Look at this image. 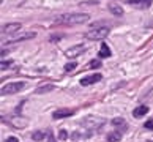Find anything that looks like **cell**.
Masks as SVG:
<instances>
[{
  "instance_id": "3957f363",
  "label": "cell",
  "mask_w": 153,
  "mask_h": 142,
  "mask_svg": "<svg viewBox=\"0 0 153 142\" xmlns=\"http://www.w3.org/2000/svg\"><path fill=\"white\" fill-rule=\"evenodd\" d=\"M25 87L24 82H10L7 85L2 87V95H13V93H18L19 90H22Z\"/></svg>"
},
{
  "instance_id": "8fae6325",
  "label": "cell",
  "mask_w": 153,
  "mask_h": 142,
  "mask_svg": "<svg viewBox=\"0 0 153 142\" xmlns=\"http://www.w3.org/2000/svg\"><path fill=\"white\" fill-rule=\"evenodd\" d=\"M98 55H100V59H107V57H111V49L107 48V44H106V43L101 44V49H100Z\"/></svg>"
},
{
  "instance_id": "52a82bcc",
  "label": "cell",
  "mask_w": 153,
  "mask_h": 142,
  "mask_svg": "<svg viewBox=\"0 0 153 142\" xmlns=\"http://www.w3.org/2000/svg\"><path fill=\"white\" fill-rule=\"evenodd\" d=\"M101 79H103V76H101L100 73H96V74H92V76L84 77L82 81H81V85H84V87H87V85H92V84H95V82H100Z\"/></svg>"
},
{
  "instance_id": "ac0fdd59",
  "label": "cell",
  "mask_w": 153,
  "mask_h": 142,
  "mask_svg": "<svg viewBox=\"0 0 153 142\" xmlns=\"http://www.w3.org/2000/svg\"><path fill=\"white\" fill-rule=\"evenodd\" d=\"M98 66H101V62L100 60H92L88 63V68H98Z\"/></svg>"
},
{
  "instance_id": "7a4b0ae2",
  "label": "cell",
  "mask_w": 153,
  "mask_h": 142,
  "mask_svg": "<svg viewBox=\"0 0 153 142\" xmlns=\"http://www.w3.org/2000/svg\"><path fill=\"white\" fill-rule=\"evenodd\" d=\"M109 28L107 27H100V28H93V30H88L85 33L87 39H92V41H96V39H104L107 35H109Z\"/></svg>"
},
{
  "instance_id": "e0dca14e",
  "label": "cell",
  "mask_w": 153,
  "mask_h": 142,
  "mask_svg": "<svg viewBox=\"0 0 153 142\" xmlns=\"http://www.w3.org/2000/svg\"><path fill=\"white\" fill-rule=\"evenodd\" d=\"M112 125H115V126H118V125H122V126H126V125H125V120H123V118H120V117L114 118V120H112Z\"/></svg>"
},
{
  "instance_id": "9c48e42d",
  "label": "cell",
  "mask_w": 153,
  "mask_h": 142,
  "mask_svg": "<svg viewBox=\"0 0 153 142\" xmlns=\"http://www.w3.org/2000/svg\"><path fill=\"white\" fill-rule=\"evenodd\" d=\"M125 2L129 5H134V7H139V8H149L152 5V0H125Z\"/></svg>"
},
{
  "instance_id": "ba28073f",
  "label": "cell",
  "mask_w": 153,
  "mask_h": 142,
  "mask_svg": "<svg viewBox=\"0 0 153 142\" xmlns=\"http://www.w3.org/2000/svg\"><path fill=\"white\" fill-rule=\"evenodd\" d=\"M21 30V24L19 22H13V24H7L2 27V33H14V32H19Z\"/></svg>"
},
{
  "instance_id": "603a6c76",
  "label": "cell",
  "mask_w": 153,
  "mask_h": 142,
  "mask_svg": "<svg viewBox=\"0 0 153 142\" xmlns=\"http://www.w3.org/2000/svg\"><path fill=\"white\" fill-rule=\"evenodd\" d=\"M48 142H55V139H54V134L52 133H49V141Z\"/></svg>"
},
{
  "instance_id": "ffe728a7",
  "label": "cell",
  "mask_w": 153,
  "mask_h": 142,
  "mask_svg": "<svg viewBox=\"0 0 153 142\" xmlns=\"http://www.w3.org/2000/svg\"><path fill=\"white\" fill-rule=\"evenodd\" d=\"M11 65V62H2V70H7V66Z\"/></svg>"
},
{
  "instance_id": "9a60e30c",
  "label": "cell",
  "mask_w": 153,
  "mask_h": 142,
  "mask_svg": "<svg viewBox=\"0 0 153 142\" xmlns=\"http://www.w3.org/2000/svg\"><path fill=\"white\" fill-rule=\"evenodd\" d=\"M44 134H46L44 131H36V133L32 134V139L33 141H41V139H44Z\"/></svg>"
},
{
  "instance_id": "6da1fadb",
  "label": "cell",
  "mask_w": 153,
  "mask_h": 142,
  "mask_svg": "<svg viewBox=\"0 0 153 142\" xmlns=\"http://www.w3.org/2000/svg\"><path fill=\"white\" fill-rule=\"evenodd\" d=\"M90 19V16L85 13H70V14H62L55 19V24H63V25H74V24H84Z\"/></svg>"
},
{
  "instance_id": "277c9868",
  "label": "cell",
  "mask_w": 153,
  "mask_h": 142,
  "mask_svg": "<svg viewBox=\"0 0 153 142\" xmlns=\"http://www.w3.org/2000/svg\"><path fill=\"white\" fill-rule=\"evenodd\" d=\"M35 36H36L35 32H21V33H16L14 36H11L8 43H19V41H24V39H32Z\"/></svg>"
},
{
  "instance_id": "44dd1931",
  "label": "cell",
  "mask_w": 153,
  "mask_h": 142,
  "mask_svg": "<svg viewBox=\"0 0 153 142\" xmlns=\"http://www.w3.org/2000/svg\"><path fill=\"white\" fill-rule=\"evenodd\" d=\"M66 138H68L66 131H60V139H66Z\"/></svg>"
},
{
  "instance_id": "4fadbf2b",
  "label": "cell",
  "mask_w": 153,
  "mask_h": 142,
  "mask_svg": "<svg viewBox=\"0 0 153 142\" xmlns=\"http://www.w3.org/2000/svg\"><path fill=\"white\" fill-rule=\"evenodd\" d=\"M122 139V133L120 131H112L107 134V142H118Z\"/></svg>"
},
{
  "instance_id": "2e32d148",
  "label": "cell",
  "mask_w": 153,
  "mask_h": 142,
  "mask_svg": "<svg viewBox=\"0 0 153 142\" xmlns=\"http://www.w3.org/2000/svg\"><path fill=\"white\" fill-rule=\"evenodd\" d=\"M76 66H77V63H76V62H71V63H66V65H65V71H68V73H70V71H73V70H74Z\"/></svg>"
},
{
  "instance_id": "7402d4cb",
  "label": "cell",
  "mask_w": 153,
  "mask_h": 142,
  "mask_svg": "<svg viewBox=\"0 0 153 142\" xmlns=\"http://www.w3.org/2000/svg\"><path fill=\"white\" fill-rule=\"evenodd\" d=\"M5 142H19L18 139H16V138H8L7 141H5Z\"/></svg>"
},
{
  "instance_id": "8992f818",
  "label": "cell",
  "mask_w": 153,
  "mask_h": 142,
  "mask_svg": "<svg viewBox=\"0 0 153 142\" xmlns=\"http://www.w3.org/2000/svg\"><path fill=\"white\" fill-rule=\"evenodd\" d=\"M74 114V109H65V107H60V109H57L54 114H52V117L55 118V120H60V118H66V117H70Z\"/></svg>"
},
{
  "instance_id": "d6986e66",
  "label": "cell",
  "mask_w": 153,
  "mask_h": 142,
  "mask_svg": "<svg viewBox=\"0 0 153 142\" xmlns=\"http://www.w3.org/2000/svg\"><path fill=\"white\" fill-rule=\"evenodd\" d=\"M145 128L147 129H153V118H150V120L145 122Z\"/></svg>"
},
{
  "instance_id": "30bf717a",
  "label": "cell",
  "mask_w": 153,
  "mask_h": 142,
  "mask_svg": "<svg viewBox=\"0 0 153 142\" xmlns=\"http://www.w3.org/2000/svg\"><path fill=\"white\" fill-rule=\"evenodd\" d=\"M147 112H149V107H147V106H137V107L133 111V115H134L136 118H139V117H144Z\"/></svg>"
},
{
  "instance_id": "5bb4252c",
  "label": "cell",
  "mask_w": 153,
  "mask_h": 142,
  "mask_svg": "<svg viewBox=\"0 0 153 142\" xmlns=\"http://www.w3.org/2000/svg\"><path fill=\"white\" fill-rule=\"evenodd\" d=\"M109 10H111V13L115 14V16H122L123 14V8L120 7V5H109Z\"/></svg>"
},
{
  "instance_id": "7c38bea8",
  "label": "cell",
  "mask_w": 153,
  "mask_h": 142,
  "mask_svg": "<svg viewBox=\"0 0 153 142\" xmlns=\"http://www.w3.org/2000/svg\"><path fill=\"white\" fill-rule=\"evenodd\" d=\"M55 87L52 84H48V85H41V87H38L36 90H35V93H38V95H43V93H48V92H52Z\"/></svg>"
},
{
  "instance_id": "5b68a950",
  "label": "cell",
  "mask_w": 153,
  "mask_h": 142,
  "mask_svg": "<svg viewBox=\"0 0 153 142\" xmlns=\"http://www.w3.org/2000/svg\"><path fill=\"white\" fill-rule=\"evenodd\" d=\"M84 51H85V46H82V44H77V46H73V48H70L66 51V57L68 59H74V57H77V55H81Z\"/></svg>"
}]
</instances>
